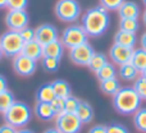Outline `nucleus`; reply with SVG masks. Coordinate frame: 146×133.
I'll return each mask as SVG.
<instances>
[{"mask_svg":"<svg viewBox=\"0 0 146 133\" xmlns=\"http://www.w3.org/2000/svg\"><path fill=\"white\" fill-rule=\"evenodd\" d=\"M135 49L126 48V46L118 45V44H113L109 50V58H110L111 63L117 64V66H123V64L131 63L132 55H133Z\"/></svg>","mask_w":146,"mask_h":133,"instance_id":"nucleus-11","label":"nucleus"},{"mask_svg":"<svg viewBox=\"0 0 146 133\" xmlns=\"http://www.w3.org/2000/svg\"><path fill=\"white\" fill-rule=\"evenodd\" d=\"M140 44H141V49L146 50V32L142 33L141 38H140Z\"/></svg>","mask_w":146,"mask_h":133,"instance_id":"nucleus-40","label":"nucleus"},{"mask_svg":"<svg viewBox=\"0 0 146 133\" xmlns=\"http://www.w3.org/2000/svg\"><path fill=\"white\" fill-rule=\"evenodd\" d=\"M55 128L60 133H80L82 129V122L76 114L63 113L55 116Z\"/></svg>","mask_w":146,"mask_h":133,"instance_id":"nucleus-7","label":"nucleus"},{"mask_svg":"<svg viewBox=\"0 0 146 133\" xmlns=\"http://www.w3.org/2000/svg\"><path fill=\"white\" fill-rule=\"evenodd\" d=\"M44 133H60L56 128H48Z\"/></svg>","mask_w":146,"mask_h":133,"instance_id":"nucleus-42","label":"nucleus"},{"mask_svg":"<svg viewBox=\"0 0 146 133\" xmlns=\"http://www.w3.org/2000/svg\"><path fill=\"white\" fill-rule=\"evenodd\" d=\"M17 133H35V132L31 131V129H27V128H21V129H18Z\"/></svg>","mask_w":146,"mask_h":133,"instance_id":"nucleus-41","label":"nucleus"},{"mask_svg":"<svg viewBox=\"0 0 146 133\" xmlns=\"http://www.w3.org/2000/svg\"><path fill=\"white\" fill-rule=\"evenodd\" d=\"M117 12H118L121 19H139L140 8L137 3L132 1V0H126Z\"/></svg>","mask_w":146,"mask_h":133,"instance_id":"nucleus-13","label":"nucleus"},{"mask_svg":"<svg viewBox=\"0 0 146 133\" xmlns=\"http://www.w3.org/2000/svg\"><path fill=\"white\" fill-rule=\"evenodd\" d=\"M142 21H144V24L146 26V9L144 10V13H142Z\"/></svg>","mask_w":146,"mask_h":133,"instance_id":"nucleus-44","label":"nucleus"},{"mask_svg":"<svg viewBox=\"0 0 146 133\" xmlns=\"http://www.w3.org/2000/svg\"><path fill=\"white\" fill-rule=\"evenodd\" d=\"M18 129L14 128L13 126H10V124H3L1 127H0V133H17Z\"/></svg>","mask_w":146,"mask_h":133,"instance_id":"nucleus-37","label":"nucleus"},{"mask_svg":"<svg viewBox=\"0 0 146 133\" xmlns=\"http://www.w3.org/2000/svg\"><path fill=\"white\" fill-rule=\"evenodd\" d=\"M30 15L26 10H9L5 15V24L9 31L19 32L23 28L28 27Z\"/></svg>","mask_w":146,"mask_h":133,"instance_id":"nucleus-8","label":"nucleus"},{"mask_svg":"<svg viewBox=\"0 0 146 133\" xmlns=\"http://www.w3.org/2000/svg\"><path fill=\"white\" fill-rule=\"evenodd\" d=\"M81 100L77 99L76 96H69L64 100V113H71V114H76L78 106H80Z\"/></svg>","mask_w":146,"mask_h":133,"instance_id":"nucleus-30","label":"nucleus"},{"mask_svg":"<svg viewBox=\"0 0 146 133\" xmlns=\"http://www.w3.org/2000/svg\"><path fill=\"white\" fill-rule=\"evenodd\" d=\"M8 90V82H7V78L4 75L0 74V92H4V91Z\"/></svg>","mask_w":146,"mask_h":133,"instance_id":"nucleus-39","label":"nucleus"},{"mask_svg":"<svg viewBox=\"0 0 146 133\" xmlns=\"http://www.w3.org/2000/svg\"><path fill=\"white\" fill-rule=\"evenodd\" d=\"M54 12L58 19L72 23L81 17V5L77 0H58Z\"/></svg>","mask_w":146,"mask_h":133,"instance_id":"nucleus-5","label":"nucleus"},{"mask_svg":"<svg viewBox=\"0 0 146 133\" xmlns=\"http://www.w3.org/2000/svg\"><path fill=\"white\" fill-rule=\"evenodd\" d=\"M141 75H142V77H145V78H146V68H145V69L141 72Z\"/></svg>","mask_w":146,"mask_h":133,"instance_id":"nucleus-45","label":"nucleus"},{"mask_svg":"<svg viewBox=\"0 0 146 133\" xmlns=\"http://www.w3.org/2000/svg\"><path fill=\"white\" fill-rule=\"evenodd\" d=\"M133 88L142 100H146V78L145 77L140 75L133 82Z\"/></svg>","mask_w":146,"mask_h":133,"instance_id":"nucleus-31","label":"nucleus"},{"mask_svg":"<svg viewBox=\"0 0 146 133\" xmlns=\"http://www.w3.org/2000/svg\"><path fill=\"white\" fill-rule=\"evenodd\" d=\"M142 3H144V5L146 7V0H142Z\"/></svg>","mask_w":146,"mask_h":133,"instance_id":"nucleus-47","label":"nucleus"},{"mask_svg":"<svg viewBox=\"0 0 146 133\" xmlns=\"http://www.w3.org/2000/svg\"><path fill=\"white\" fill-rule=\"evenodd\" d=\"M51 86H53V88H54V92H55L56 97L67 99L72 95V87L67 81L56 79V81H54V82H51Z\"/></svg>","mask_w":146,"mask_h":133,"instance_id":"nucleus-21","label":"nucleus"},{"mask_svg":"<svg viewBox=\"0 0 146 133\" xmlns=\"http://www.w3.org/2000/svg\"><path fill=\"white\" fill-rule=\"evenodd\" d=\"M64 100L66 99H60V97H55L51 101V108H53L55 115H60L64 113Z\"/></svg>","mask_w":146,"mask_h":133,"instance_id":"nucleus-34","label":"nucleus"},{"mask_svg":"<svg viewBox=\"0 0 146 133\" xmlns=\"http://www.w3.org/2000/svg\"><path fill=\"white\" fill-rule=\"evenodd\" d=\"M4 56V54H3V50H1V48H0V59Z\"/></svg>","mask_w":146,"mask_h":133,"instance_id":"nucleus-46","label":"nucleus"},{"mask_svg":"<svg viewBox=\"0 0 146 133\" xmlns=\"http://www.w3.org/2000/svg\"><path fill=\"white\" fill-rule=\"evenodd\" d=\"M117 68H115V64L110 63V62H108V63L105 64L103 68H101L99 72H96V78H98L99 81H106V79H111V78H115L117 77Z\"/></svg>","mask_w":146,"mask_h":133,"instance_id":"nucleus-23","label":"nucleus"},{"mask_svg":"<svg viewBox=\"0 0 146 133\" xmlns=\"http://www.w3.org/2000/svg\"><path fill=\"white\" fill-rule=\"evenodd\" d=\"M118 73H119V77L123 81H133V82L141 75V72L132 63H127L121 66L118 69Z\"/></svg>","mask_w":146,"mask_h":133,"instance_id":"nucleus-18","label":"nucleus"},{"mask_svg":"<svg viewBox=\"0 0 146 133\" xmlns=\"http://www.w3.org/2000/svg\"><path fill=\"white\" fill-rule=\"evenodd\" d=\"M22 54L32 60L38 62L44 58V46L40 45L36 40L30 41V42H25V46L22 49Z\"/></svg>","mask_w":146,"mask_h":133,"instance_id":"nucleus-14","label":"nucleus"},{"mask_svg":"<svg viewBox=\"0 0 146 133\" xmlns=\"http://www.w3.org/2000/svg\"><path fill=\"white\" fill-rule=\"evenodd\" d=\"M106 133H129L128 129L119 123H111L106 126Z\"/></svg>","mask_w":146,"mask_h":133,"instance_id":"nucleus-36","label":"nucleus"},{"mask_svg":"<svg viewBox=\"0 0 146 133\" xmlns=\"http://www.w3.org/2000/svg\"><path fill=\"white\" fill-rule=\"evenodd\" d=\"M81 26L88 37H100L108 31L110 26V15L108 10L104 9L101 5L90 8L81 18Z\"/></svg>","mask_w":146,"mask_h":133,"instance_id":"nucleus-1","label":"nucleus"},{"mask_svg":"<svg viewBox=\"0 0 146 133\" xmlns=\"http://www.w3.org/2000/svg\"><path fill=\"white\" fill-rule=\"evenodd\" d=\"M19 35H21V37L23 38V41H25V42L33 41V40H35V37H36L35 30H33V28H31L30 26H28V27H26V28H23L22 31H19Z\"/></svg>","mask_w":146,"mask_h":133,"instance_id":"nucleus-35","label":"nucleus"},{"mask_svg":"<svg viewBox=\"0 0 146 133\" xmlns=\"http://www.w3.org/2000/svg\"><path fill=\"white\" fill-rule=\"evenodd\" d=\"M4 120L7 124H10L14 128L21 129L25 128L30 120L32 119V110L26 103L22 101H15L4 114Z\"/></svg>","mask_w":146,"mask_h":133,"instance_id":"nucleus-3","label":"nucleus"},{"mask_svg":"<svg viewBox=\"0 0 146 133\" xmlns=\"http://www.w3.org/2000/svg\"><path fill=\"white\" fill-rule=\"evenodd\" d=\"M55 92L51 86V83H45L42 85L36 92V101L37 103H51L55 99Z\"/></svg>","mask_w":146,"mask_h":133,"instance_id":"nucleus-19","label":"nucleus"},{"mask_svg":"<svg viewBox=\"0 0 146 133\" xmlns=\"http://www.w3.org/2000/svg\"><path fill=\"white\" fill-rule=\"evenodd\" d=\"M35 114L38 119H41L44 122H50L51 119H54L56 116L50 103H36Z\"/></svg>","mask_w":146,"mask_h":133,"instance_id":"nucleus-16","label":"nucleus"},{"mask_svg":"<svg viewBox=\"0 0 146 133\" xmlns=\"http://www.w3.org/2000/svg\"><path fill=\"white\" fill-rule=\"evenodd\" d=\"M23 46H25V41L21 37L19 32L7 31L0 36V48H1L4 56L7 58H14L22 54Z\"/></svg>","mask_w":146,"mask_h":133,"instance_id":"nucleus-4","label":"nucleus"},{"mask_svg":"<svg viewBox=\"0 0 146 133\" xmlns=\"http://www.w3.org/2000/svg\"><path fill=\"white\" fill-rule=\"evenodd\" d=\"M124 1L126 0H100V5L109 12V10H118Z\"/></svg>","mask_w":146,"mask_h":133,"instance_id":"nucleus-33","label":"nucleus"},{"mask_svg":"<svg viewBox=\"0 0 146 133\" xmlns=\"http://www.w3.org/2000/svg\"><path fill=\"white\" fill-rule=\"evenodd\" d=\"M88 36L85 32L83 27L81 24H72L67 27L66 30L62 32L60 41L67 49H73L76 46H80L85 42H88Z\"/></svg>","mask_w":146,"mask_h":133,"instance_id":"nucleus-6","label":"nucleus"},{"mask_svg":"<svg viewBox=\"0 0 146 133\" xmlns=\"http://www.w3.org/2000/svg\"><path fill=\"white\" fill-rule=\"evenodd\" d=\"M13 69L21 77H30L37 69V62L32 60L31 58L19 54L13 58Z\"/></svg>","mask_w":146,"mask_h":133,"instance_id":"nucleus-10","label":"nucleus"},{"mask_svg":"<svg viewBox=\"0 0 146 133\" xmlns=\"http://www.w3.org/2000/svg\"><path fill=\"white\" fill-rule=\"evenodd\" d=\"M106 63H108V58H106L105 54L96 53L95 51V54L92 55V58H91V60H90V63H88L87 67L90 68L94 73H96V72H99V70H100L104 66H105Z\"/></svg>","mask_w":146,"mask_h":133,"instance_id":"nucleus-24","label":"nucleus"},{"mask_svg":"<svg viewBox=\"0 0 146 133\" xmlns=\"http://www.w3.org/2000/svg\"><path fill=\"white\" fill-rule=\"evenodd\" d=\"M76 115H77L78 119L82 122V124L90 123V122H92V119H94L92 106H91L88 103H86V101H81L80 106H78L77 111H76Z\"/></svg>","mask_w":146,"mask_h":133,"instance_id":"nucleus-20","label":"nucleus"},{"mask_svg":"<svg viewBox=\"0 0 146 133\" xmlns=\"http://www.w3.org/2000/svg\"><path fill=\"white\" fill-rule=\"evenodd\" d=\"M88 133H106V126L103 124H96L88 131Z\"/></svg>","mask_w":146,"mask_h":133,"instance_id":"nucleus-38","label":"nucleus"},{"mask_svg":"<svg viewBox=\"0 0 146 133\" xmlns=\"http://www.w3.org/2000/svg\"><path fill=\"white\" fill-rule=\"evenodd\" d=\"M114 44L133 49L135 45L137 44V36L136 33H131V32H126V31L119 30L115 33V36H114Z\"/></svg>","mask_w":146,"mask_h":133,"instance_id":"nucleus-17","label":"nucleus"},{"mask_svg":"<svg viewBox=\"0 0 146 133\" xmlns=\"http://www.w3.org/2000/svg\"><path fill=\"white\" fill-rule=\"evenodd\" d=\"M142 104V99L133 87H121L113 96V108L122 115H133Z\"/></svg>","mask_w":146,"mask_h":133,"instance_id":"nucleus-2","label":"nucleus"},{"mask_svg":"<svg viewBox=\"0 0 146 133\" xmlns=\"http://www.w3.org/2000/svg\"><path fill=\"white\" fill-rule=\"evenodd\" d=\"M133 124L141 133H146V108H140L133 114Z\"/></svg>","mask_w":146,"mask_h":133,"instance_id":"nucleus-25","label":"nucleus"},{"mask_svg":"<svg viewBox=\"0 0 146 133\" xmlns=\"http://www.w3.org/2000/svg\"><path fill=\"white\" fill-rule=\"evenodd\" d=\"M7 3H8V0H0V9L7 8Z\"/></svg>","mask_w":146,"mask_h":133,"instance_id":"nucleus-43","label":"nucleus"},{"mask_svg":"<svg viewBox=\"0 0 146 133\" xmlns=\"http://www.w3.org/2000/svg\"><path fill=\"white\" fill-rule=\"evenodd\" d=\"M35 32H36L35 40L42 46L48 45V44L53 42V41L59 40L58 30H56L55 26L50 24V23H44V24L38 26L35 30Z\"/></svg>","mask_w":146,"mask_h":133,"instance_id":"nucleus-12","label":"nucleus"},{"mask_svg":"<svg viewBox=\"0 0 146 133\" xmlns=\"http://www.w3.org/2000/svg\"><path fill=\"white\" fill-rule=\"evenodd\" d=\"M139 19H121L119 21V30L126 32L136 33L139 30Z\"/></svg>","mask_w":146,"mask_h":133,"instance_id":"nucleus-28","label":"nucleus"},{"mask_svg":"<svg viewBox=\"0 0 146 133\" xmlns=\"http://www.w3.org/2000/svg\"><path fill=\"white\" fill-rule=\"evenodd\" d=\"M64 55V45L62 44L60 40L53 41L44 46V56L46 58H55L60 60Z\"/></svg>","mask_w":146,"mask_h":133,"instance_id":"nucleus-15","label":"nucleus"},{"mask_svg":"<svg viewBox=\"0 0 146 133\" xmlns=\"http://www.w3.org/2000/svg\"><path fill=\"white\" fill-rule=\"evenodd\" d=\"M41 66H42L44 70L49 73H54L59 69V66H60V60L59 59H55V58H46L44 56L41 59Z\"/></svg>","mask_w":146,"mask_h":133,"instance_id":"nucleus-29","label":"nucleus"},{"mask_svg":"<svg viewBox=\"0 0 146 133\" xmlns=\"http://www.w3.org/2000/svg\"><path fill=\"white\" fill-rule=\"evenodd\" d=\"M131 63L133 64L140 72L146 68V50L144 49H137V50L133 51V55H132Z\"/></svg>","mask_w":146,"mask_h":133,"instance_id":"nucleus-26","label":"nucleus"},{"mask_svg":"<svg viewBox=\"0 0 146 133\" xmlns=\"http://www.w3.org/2000/svg\"><path fill=\"white\" fill-rule=\"evenodd\" d=\"M14 103H15L14 95L9 90L0 92V113L1 114H4Z\"/></svg>","mask_w":146,"mask_h":133,"instance_id":"nucleus-27","label":"nucleus"},{"mask_svg":"<svg viewBox=\"0 0 146 133\" xmlns=\"http://www.w3.org/2000/svg\"><path fill=\"white\" fill-rule=\"evenodd\" d=\"M28 7V0H8L7 8L9 10H26Z\"/></svg>","mask_w":146,"mask_h":133,"instance_id":"nucleus-32","label":"nucleus"},{"mask_svg":"<svg viewBox=\"0 0 146 133\" xmlns=\"http://www.w3.org/2000/svg\"><path fill=\"white\" fill-rule=\"evenodd\" d=\"M100 90L103 93L109 96H114L119 90H121V83L119 81L115 78H111V79H106V81H101L100 82Z\"/></svg>","mask_w":146,"mask_h":133,"instance_id":"nucleus-22","label":"nucleus"},{"mask_svg":"<svg viewBox=\"0 0 146 133\" xmlns=\"http://www.w3.org/2000/svg\"><path fill=\"white\" fill-rule=\"evenodd\" d=\"M94 54H95L94 48L88 42H85L82 45L76 46V48L69 50V59L76 66L87 67Z\"/></svg>","mask_w":146,"mask_h":133,"instance_id":"nucleus-9","label":"nucleus"}]
</instances>
